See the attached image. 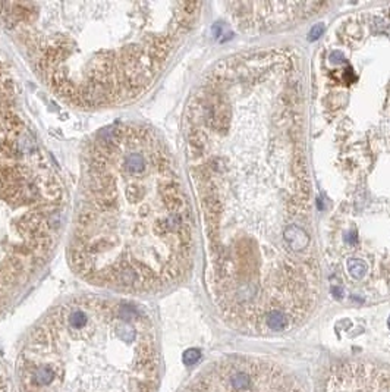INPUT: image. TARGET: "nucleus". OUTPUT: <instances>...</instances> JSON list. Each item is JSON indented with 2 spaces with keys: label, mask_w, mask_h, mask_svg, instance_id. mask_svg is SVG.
I'll list each match as a JSON object with an SVG mask.
<instances>
[{
  "label": "nucleus",
  "mask_w": 390,
  "mask_h": 392,
  "mask_svg": "<svg viewBox=\"0 0 390 392\" xmlns=\"http://www.w3.org/2000/svg\"><path fill=\"white\" fill-rule=\"evenodd\" d=\"M201 3L6 1L0 21L37 77L78 107L143 94L193 29Z\"/></svg>",
  "instance_id": "3"
},
{
  "label": "nucleus",
  "mask_w": 390,
  "mask_h": 392,
  "mask_svg": "<svg viewBox=\"0 0 390 392\" xmlns=\"http://www.w3.org/2000/svg\"><path fill=\"white\" fill-rule=\"evenodd\" d=\"M348 270H349V273H351V276L354 278V279H363L364 276H366V272H367V267H366V264L363 263V261H360V260H351L349 263H348Z\"/></svg>",
  "instance_id": "7"
},
{
  "label": "nucleus",
  "mask_w": 390,
  "mask_h": 392,
  "mask_svg": "<svg viewBox=\"0 0 390 392\" xmlns=\"http://www.w3.org/2000/svg\"><path fill=\"white\" fill-rule=\"evenodd\" d=\"M324 392H390V369L363 362L339 365L327 378Z\"/></svg>",
  "instance_id": "6"
},
{
  "label": "nucleus",
  "mask_w": 390,
  "mask_h": 392,
  "mask_svg": "<svg viewBox=\"0 0 390 392\" xmlns=\"http://www.w3.org/2000/svg\"><path fill=\"white\" fill-rule=\"evenodd\" d=\"M193 209L178 166L151 128L129 122L101 132L82 172L69 263L84 281L150 294L191 267Z\"/></svg>",
  "instance_id": "2"
},
{
  "label": "nucleus",
  "mask_w": 390,
  "mask_h": 392,
  "mask_svg": "<svg viewBox=\"0 0 390 392\" xmlns=\"http://www.w3.org/2000/svg\"><path fill=\"white\" fill-rule=\"evenodd\" d=\"M389 326H390V320H389Z\"/></svg>",
  "instance_id": "10"
},
{
  "label": "nucleus",
  "mask_w": 390,
  "mask_h": 392,
  "mask_svg": "<svg viewBox=\"0 0 390 392\" xmlns=\"http://www.w3.org/2000/svg\"><path fill=\"white\" fill-rule=\"evenodd\" d=\"M302 79L295 54H230L187 106L185 143L207 242V288L236 331L276 335L316 309Z\"/></svg>",
  "instance_id": "1"
},
{
  "label": "nucleus",
  "mask_w": 390,
  "mask_h": 392,
  "mask_svg": "<svg viewBox=\"0 0 390 392\" xmlns=\"http://www.w3.org/2000/svg\"><path fill=\"white\" fill-rule=\"evenodd\" d=\"M7 376L4 372V367L0 363V392H7Z\"/></svg>",
  "instance_id": "9"
},
{
  "label": "nucleus",
  "mask_w": 390,
  "mask_h": 392,
  "mask_svg": "<svg viewBox=\"0 0 390 392\" xmlns=\"http://www.w3.org/2000/svg\"><path fill=\"white\" fill-rule=\"evenodd\" d=\"M323 32H324V25H323V24H318V25L313 26V29L310 31V34H308V40H310V41H316Z\"/></svg>",
  "instance_id": "8"
},
{
  "label": "nucleus",
  "mask_w": 390,
  "mask_h": 392,
  "mask_svg": "<svg viewBox=\"0 0 390 392\" xmlns=\"http://www.w3.org/2000/svg\"><path fill=\"white\" fill-rule=\"evenodd\" d=\"M21 392H156V329L140 306L75 297L28 334L16 360Z\"/></svg>",
  "instance_id": "4"
},
{
  "label": "nucleus",
  "mask_w": 390,
  "mask_h": 392,
  "mask_svg": "<svg viewBox=\"0 0 390 392\" xmlns=\"http://www.w3.org/2000/svg\"><path fill=\"white\" fill-rule=\"evenodd\" d=\"M182 392H304L282 366L255 357H224L201 370Z\"/></svg>",
  "instance_id": "5"
}]
</instances>
